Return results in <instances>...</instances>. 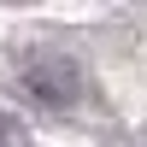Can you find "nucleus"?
Instances as JSON below:
<instances>
[{"label": "nucleus", "mask_w": 147, "mask_h": 147, "mask_svg": "<svg viewBox=\"0 0 147 147\" xmlns=\"http://www.w3.org/2000/svg\"><path fill=\"white\" fill-rule=\"evenodd\" d=\"M18 82H24V94H30L35 106H77L82 88H88L82 65L65 47H35V53H24L18 59Z\"/></svg>", "instance_id": "f257e3e1"}, {"label": "nucleus", "mask_w": 147, "mask_h": 147, "mask_svg": "<svg viewBox=\"0 0 147 147\" xmlns=\"http://www.w3.org/2000/svg\"><path fill=\"white\" fill-rule=\"evenodd\" d=\"M0 147H6V141H0Z\"/></svg>", "instance_id": "f03ea898"}]
</instances>
